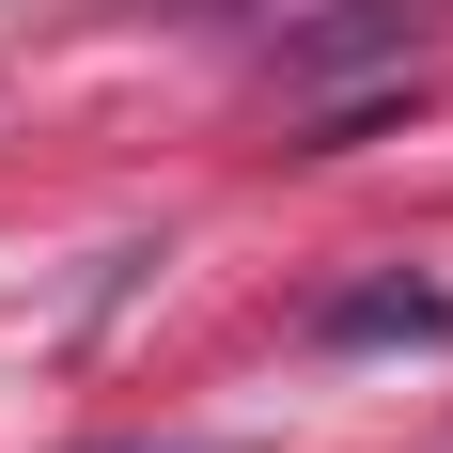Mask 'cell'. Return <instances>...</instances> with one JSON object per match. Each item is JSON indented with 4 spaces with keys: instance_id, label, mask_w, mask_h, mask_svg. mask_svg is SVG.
<instances>
[{
    "instance_id": "7a4b0ae2",
    "label": "cell",
    "mask_w": 453,
    "mask_h": 453,
    "mask_svg": "<svg viewBox=\"0 0 453 453\" xmlns=\"http://www.w3.org/2000/svg\"><path fill=\"white\" fill-rule=\"evenodd\" d=\"M313 344H328V360H344V344H453V297L407 281V266H391V281H344V297H313Z\"/></svg>"
},
{
    "instance_id": "6da1fadb",
    "label": "cell",
    "mask_w": 453,
    "mask_h": 453,
    "mask_svg": "<svg viewBox=\"0 0 453 453\" xmlns=\"http://www.w3.org/2000/svg\"><path fill=\"white\" fill-rule=\"evenodd\" d=\"M422 0H328L313 32H281V79H360V63H407Z\"/></svg>"
}]
</instances>
